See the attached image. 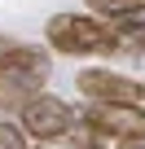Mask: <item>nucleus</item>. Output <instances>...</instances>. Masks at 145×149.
Instances as JSON below:
<instances>
[{"label":"nucleus","instance_id":"7ed1b4c3","mask_svg":"<svg viewBox=\"0 0 145 149\" xmlns=\"http://www.w3.org/2000/svg\"><path fill=\"white\" fill-rule=\"evenodd\" d=\"M75 84L92 105H136V101H145V84L127 79V74H114V70H101V66L79 70Z\"/></svg>","mask_w":145,"mask_h":149},{"label":"nucleus","instance_id":"39448f33","mask_svg":"<svg viewBox=\"0 0 145 149\" xmlns=\"http://www.w3.org/2000/svg\"><path fill=\"white\" fill-rule=\"evenodd\" d=\"M70 127H75V114H70V105H66L62 97L40 92V97H31V101L22 105V132H27V136L57 140V136H66Z\"/></svg>","mask_w":145,"mask_h":149},{"label":"nucleus","instance_id":"0eeeda50","mask_svg":"<svg viewBox=\"0 0 145 149\" xmlns=\"http://www.w3.org/2000/svg\"><path fill=\"white\" fill-rule=\"evenodd\" d=\"M40 149H101V140H97L92 132H75V127H70V132L57 136V140H40Z\"/></svg>","mask_w":145,"mask_h":149},{"label":"nucleus","instance_id":"20e7f679","mask_svg":"<svg viewBox=\"0 0 145 149\" xmlns=\"http://www.w3.org/2000/svg\"><path fill=\"white\" fill-rule=\"evenodd\" d=\"M84 123L92 136H114L119 145L123 140H136L145 136V105H84Z\"/></svg>","mask_w":145,"mask_h":149},{"label":"nucleus","instance_id":"6e6552de","mask_svg":"<svg viewBox=\"0 0 145 149\" xmlns=\"http://www.w3.org/2000/svg\"><path fill=\"white\" fill-rule=\"evenodd\" d=\"M0 149H27L22 127H13V123H5V118H0Z\"/></svg>","mask_w":145,"mask_h":149},{"label":"nucleus","instance_id":"f257e3e1","mask_svg":"<svg viewBox=\"0 0 145 149\" xmlns=\"http://www.w3.org/2000/svg\"><path fill=\"white\" fill-rule=\"evenodd\" d=\"M48 53L0 35V110H22L48 84Z\"/></svg>","mask_w":145,"mask_h":149},{"label":"nucleus","instance_id":"423d86ee","mask_svg":"<svg viewBox=\"0 0 145 149\" xmlns=\"http://www.w3.org/2000/svg\"><path fill=\"white\" fill-rule=\"evenodd\" d=\"M88 9H92V18H119V22H127V18L145 13V0H88Z\"/></svg>","mask_w":145,"mask_h":149},{"label":"nucleus","instance_id":"1a4fd4ad","mask_svg":"<svg viewBox=\"0 0 145 149\" xmlns=\"http://www.w3.org/2000/svg\"><path fill=\"white\" fill-rule=\"evenodd\" d=\"M119 149H145V136H136V140H123Z\"/></svg>","mask_w":145,"mask_h":149},{"label":"nucleus","instance_id":"f03ea898","mask_svg":"<svg viewBox=\"0 0 145 149\" xmlns=\"http://www.w3.org/2000/svg\"><path fill=\"white\" fill-rule=\"evenodd\" d=\"M48 44L66 57H88V53H119V26L101 22L92 13H53L44 26Z\"/></svg>","mask_w":145,"mask_h":149}]
</instances>
